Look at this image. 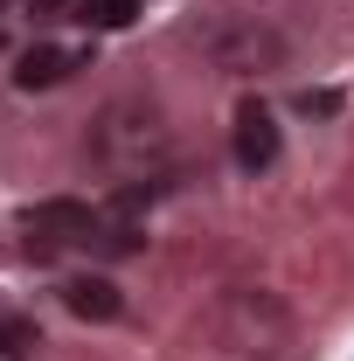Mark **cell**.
I'll list each match as a JSON object with an SVG mask.
<instances>
[{
	"label": "cell",
	"mask_w": 354,
	"mask_h": 361,
	"mask_svg": "<svg viewBox=\"0 0 354 361\" xmlns=\"http://www.w3.org/2000/svg\"><path fill=\"white\" fill-rule=\"evenodd\" d=\"M97 160L118 180H146L167 167V126L146 111V104H111L104 126H97Z\"/></svg>",
	"instance_id": "6da1fadb"
},
{
	"label": "cell",
	"mask_w": 354,
	"mask_h": 361,
	"mask_svg": "<svg viewBox=\"0 0 354 361\" xmlns=\"http://www.w3.org/2000/svg\"><path fill=\"white\" fill-rule=\"evenodd\" d=\"M216 341L236 361H278V348L292 341V319L271 292H229L216 306Z\"/></svg>",
	"instance_id": "7a4b0ae2"
},
{
	"label": "cell",
	"mask_w": 354,
	"mask_h": 361,
	"mask_svg": "<svg viewBox=\"0 0 354 361\" xmlns=\"http://www.w3.org/2000/svg\"><path fill=\"white\" fill-rule=\"evenodd\" d=\"M90 229H97V216H90L84 202H35L21 216V250L28 257H63V250L90 243Z\"/></svg>",
	"instance_id": "3957f363"
},
{
	"label": "cell",
	"mask_w": 354,
	"mask_h": 361,
	"mask_svg": "<svg viewBox=\"0 0 354 361\" xmlns=\"http://www.w3.org/2000/svg\"><path fill=\"white\" fill-rule=\"evenodd\" d=\"M278 118H271V104H257V97H243L236 104V167L243 174H264L271 160H278Z\"/></svg>",
	"instance_id": "277c9868"
},
{
	"label": "cell",
	"mask_w": 354,
	"mask_h": 361,
	"mask_svg": "<svg viewBox=\"0 0 354 361\" xmlns=\"http://www.w3.org/2000/svg\"><path fill=\"white\" fill-rule=\"evenodd\" d=\"M84 63H90L84 42H35L21 63H14V84L21 90H49V84H63L70 70H84Z\"/></svg>",
	"instance_id": "5b68a950"
},
{
	"label": "cell",
	"mask_w": 354,
	"mask_h": 361,
	"mask_svg": "<svg viewBox=\"0 0 354 361\" xmlns=\"http://www.w3.org/2000/svg\"><path fill=\"white\" fill-rule=\"evenodd\" d=\"M63 306H70L77 319H118L126 299H118V285H111V278H97V271H90V278H70V285H63Z\"/></svg>",
	"instance_id": "8992f818"
},
{
	"label": "cell",
	"mask_w": 354,
	"mask_h": 361,
	"mask_svg": "<svg viewBox=\"0 0 354 361\" xmlns=\"http://www.w3.org/2000/svg\"><path fill=\"white\" fill-rule=\"evenodd\" d=\"M77 14H84L90 28H126L139 14V0H77Z\"/></svg>",
	"instance_id": "52a82bcc"
},
{
	"label": "cell",
	"mask_w": 354,
	"mask_h": 361,
	"mask_svg": "<svg viewBox=\"0 0 354 361\" xmlns=\"http://www.w3.org/2000/svg\"><path fill=\"white\" fill-rule=\"evenodd\" d=\"M28 348H35L28 326H21V319H0V361H28Z\"/></svg>",
	"instance_id": "ba28073f"
}]
</instances>
